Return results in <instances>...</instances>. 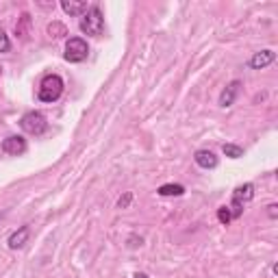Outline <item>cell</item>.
Masks as SVG:
<instances>
[{
  "label": "cell",
  "instance_id": "cell-1",
  "mask_svg": "<svg viewBox=\"0 0 278 278\" xmlns=\"http://www.w3.org/2000/svg\"><path fill=\"white\" fill-rule=\"evenodd\" d=\"M63 94V81L61 76H57V74H48V76L41 81L39 85V100L41 103H54V100H59V96Z\"/></svg>",
  "mask_w": 278,
  "mask_h": 278
},
{
  "label": "cell",
  "instance_id": "cell-2",
  "mask_svg": "<svg viewBox=\"0 0 278 278\" xmlns=\"http://www.w3.org/2000/svg\"><path fill=\"white\" fill-rule=\"evenodd\" d=\"M20 128L26 133V135H44L46 128H48V122L46 118L39 113V111H29V113L22 115L20 120Z\"/></svg>",
  "mask_w": 278,
  "mask_h": 278
},
{
  "label": "cell",
  "instance_id": "cell-3",
  "mask_svg": "<svg viewBox=\"0 0 278 278\" xmlns=\"http://www.w3.org/2000/svg\"><path fill=\"white\" fill-rule=\"evenodd\" d=\"M81 31L83 33H87V35H94V37L103 35L104 17H103V13H100L98 7H91L89 11H87V16L81 20Z\"/></svg>",
  "mask_w": 278,
  "mask_h": 278
},
{
  "label": "cell",
  "instance_id": "cell-4",
  "mask_svg": "<svg viewBox=\"0 0 278 278\" xmlns=\"http://www.w3.org/2000/svg\"><path fill=\"white\" fill-rule=\"evenodd\" d=\"M87 54H89V48H87V41L81 39V37H72V39H68L66 44V61L70 63H81L87 59Z\"/></svg>",
  "mask_w": 278,
  "mask_h": 278
},
{
  "label": "cell",
  "instance_id": "cell-5",
  "mask_svg": "<svg viewBox=\"0 0 278 278\" xmlns=\"http://www.w3.org/2000/svg\"><path fill=\"white\" fill-rule=\"evenodd\" d=\"M2 150L7 152V155H24L26 152V139L24 137H20V135H11V137H7L2 141Z\"/></svg>",
  "mask_w": 278,
  "mask_h": 278
},
{
  "label": "cell",
  "instance_id": "cell-6",
  "mask_svg": "<svg viewBox=\"0 0 278 278\" xmlns=\"http://www.w3.org/2000/svg\"><path fill=\"white\" fill-rule=\"evenodd\" d=\"M274 59H276L274 50H261V52H254L252 59H250V68L252 70H263V68L270 66Z\"/></svg>",
  "mask_w": 278,
  "mask_h": 278
},
{
  "label": "cell",
  "instance_id": "cell-7",
  "mask_svg": "<svg viewBox=\"0 0 278 278\" xmlns=\"http://www.w3.org/2000/svg\"><path fill=\"white\" fill-rule=\"evenodd\" d=\"M29 237H31V226H20V228H17L16 233L9 237V248H11V250L22 248V245L29 242Z\"/></svg>",
  "mask_w": 278,
  "mask_h": 278
},
{
  "label": "cell",
  "instance_id": "cell-8",
  "mask_svg": "<svg viewBox=\"0 0 278 278\" xmlns=\"http://www.w3.org/2000/svg\"><path fill=\"white\" fill-rule=\"evenodd\" d=\"M239 89H242V83L239 81H233L228 87H226L224 91H222V96H220V106H230L235 103V98H237V94H239Z\"/></svg>",
  "mask_w": 278,
  "mask_h": 278
},
{
  "label": "cell",
  "instance_id": "cell-9",
  "mask_svg": "<svg viewBox=\"0 0 278 278\" xmlns=\"http://www.w3.org/2000/svg\"><path fill=\"white\" fill-rule=\"evenodd\" d=\"M252 198H254V185H252V183L239 185V187L233 191V202H239V205H243V202H250Z\"/></svg>",
  "mask_w": 278,
  "mask_h": 278
},
{
  "label": "cell",
  "instance_id": "cell-10",
  "mask_svg": "<svg viewBox=\"0 0 278 278\" xmlns=\"http://www.w3.org/2000/svg\"><path fill=\"white\" fill-rule=\"evenodd\" d=\"M193 159H196V163L200 165V168H205V170H213V168H217V156L213 155L211 150H198Z\"/></svg>",
  "mask_w": 278,
  "mask_h": 278
},
{
  "label": "cell",
  "instance_id": "cell-11",
  "mask_svg": "<svg viewBox=\"0 0 278 278\" xmlns=\"http://www.w3.org/2000/svg\"><path fill=\"white\" fill-rule=\"evenodd\" d=\"M61 9L68 16H81L83 11H87V2H83V0H63Z\"/></svg>",
  "mask_w": 278,
  "mask_h": 278
},
{
  "label": "cell",
  "instance_id": "cell-12",
  "mask_svg": "<svg viewBox=\"0 0 278 278\" xmlns=\"http://www.w3.org/2000/svg\"><path fill=\"white\" fill-rule=\"evenodd\" d=\"M185 187L183 185H161L159 187V196H183Z\"/></svg>",
  "mask_w": 278,
  "mask_h": 278
},
{
  "label": "cell",
  "instance_id": "cell-13",
  "mask_svg": "<svg viewBox=\"0 0 278 278\" xmlns=\"http://www.w3.org/2000/svg\"><path fill=\"white\" fill-rule=\"evenodd\" d=\"M222 152H224L226 156H230V159H239V156H243V148L242 146H235V143H224Z\"/></svg>",
  "mask_w": 278,
  "mask_h": 278
},
{
  "label": "cell",
  "instance_id": "cell-14",
  "mask_svg": "<svg viewBox=\"0 0 278 278\" xmlns=\"http://www.w3.org/2000/svg\"><path fill=\"white\" fill-rule=\"evenodd\" d=\"M48 35L54 37V39H59V37H66L68 35L66 24H61V22H52V24L48 26Z\"/></svg>",
  "mask_w": 278,
  "mask_h": 278
},
{
  "label": "cell",
  "instance_id": "cell-15",
  "mask_svg": "<svg viewBox=\"0 0 278 278\" xmlns=\"http://www.w3.org/2000/svg\"><path fill=\"white\" fill-rule=\"evenodd\" d=\"M217 220H220L222 222V224H228V222L230 220H233V217H230V211H228V207H220V208H217Z\"/></svg>",
  "mask_w": 278,
  "mask_h": 278
},
{
  "label": "cell",
  "instance_id": "cell-16",
  "mask_svg": "<svg viewBox=\"0 0 278 278\" xmlns=\"http://www.w3.org/2000/svg\"><path fill=\"white\" fill-rule=\"evenodd\" d=\"M29 13H24V16H22V24H16V33L17 35H20V37H24L26 33H24V29H26V26H29Z\"/></svg>",
  "mask_w": 278,
  "mask_h": 278
},
{
  "label": "cell",
  "instance_id": "cell-17",
  "mask_svg": "<svg viewBox=\"0 0 278 278\" xmlns=\"http://www.w3.org/2000/svg\"><path fill=\"white\" fill-rule=\"evenodd\" d=\"M9 48H11V44H9V37L4 35L2 29H0V52H9Z\"/></svg>",
  "mask_w": 278,
  "mask_h": 278
},
{
  "label": "cell",
  "instance_id": "cell-18",
  "mask_svg": "<svg viewBox=\"0 0 278 278\" xmlns=\"http://www.w3.org/2000/svg\"><path fill=\"white\" fill-rule=\"evenodd\" d=\"M131 200H133V193L126 191V193H124V196L118 200V207H120V208H126L128 205H131Z\"/></svg>",
  "mask_w": 278,
  "mask_h": 278
},
{
  "label": "cell",
  "instance_id": "cell-19",
  "mask_svg": "<svg viewBox=\"0 0 278 278\" xmlns=\"http://www.w3.org/2000/svg\"><path fill=\"white\" fill-rule=\"evenodd\" d=\"M267 208H270V217H276V205H270V207H267Z\"/></svg>",
  "mask_w": 278,
  "mask_h": 278
},
{
  "label": "cell",
  "instance_id": "cell-20",
  "mask_svg": "<svg viewBox=\"0 0 278 278\" xmlns=\"http://www.w3.org/2000/svg\"><path fill=\"white\" fill-rule=\"evenodd\" d=\"M133 278H150V276H148V274H143V272H137V274L133 276Z\"/></svg>",
  "mask_w": 278,
  "mask_h": 278
},
{
  "label": "cell",
  "instance_id": "cell-21",
  "mask_svg": "<svg viewBox=\"0 0 278 278\" xmlns=\"http://www.w3.org/2000/svg\"><path fill=\"white\" fill-rule=\"evenodd\" d=\"M2 215H4V213H2V211H0V220H2Z\"/></svg>",
  "mask_w": 278,
  "mask_h": 278
}]
</instances>
